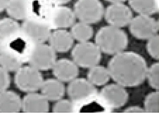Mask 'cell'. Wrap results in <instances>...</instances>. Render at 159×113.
<instances>
[{"mask_svg": "<svg viewBox=\"0 0 159 113\" xmlns=\"http://www.w3.org/2000/svg\"><path fill=\"white\" fill-rule=\"evenodd\" d=\"M147 69L143 56L134 52L125 51L113 55L107 65L111 78L124 87L142 84L146 80Z\"/></svg>", "mask_w": 159, "mask_h": 113, "instance_id": "1", "label": "cell"}, {"mask_svg": "<svg viewBox=\"0 0 159 113\" xmlns=\"http://www.w3.org/2000/svg\"><path fill=\"white\" fill-rule=\"evenodd\" d=\"M95 44L102 52L114 55L127 48L128 35L120 28L107 25L101 27L97 32Z\"/></svg>", "mask_w": 159, "mask_h": 113, "instance_id": "2", "label": "cell"}, {"mask_svg": "<svg viewBox=\"0 0 159 113\" xmlns=\"http://www.w3.org/2000/svg\"><path fill=\"white\" fill-rule=\"evenodd\" d=\"M102 52L96 44L88 41L75 44L71 50V56L78 67L89 69L100 63Z\"/></svg>", "mask_w": 159, "mask_h": 113, "instance_id": "3", "label": "cell"}, {"mask_svg": "<svg viewBox=\"0 0 159 113\" xmlns=\"http://www.w3.org/2000/svg\"><path fill=\"white\" fill-rule=\"evenodd\" d=\"M23 21L20 25V33L26 40L35 44L44 43L48 40L51 29L48 23L31 16Z\"/></svg>", "mask_w": 159, "mask_h": 113, "instance_id": "4", "label": "cell"}, {"mask_svg": "<svg viewBox=\"0 0 159 113\" xmlns=\"http://www.w3.org/2000/svg\"><path fill=\"white\" fill-rule=\"evenodd\" d=\"M44 81L41 71L31 65L22 66L15 74L16 86L25 93L37 92L41 88Z\"/></svg>", "mask_w": 159, "mask_h": 113, "instance_id": "5", "label": "cell"}, {"mask_svg": "<svg viewBox=\"0 0 159 113\" xmlns=\"http://www.w3.org/2000/svg\"><path fill=\"white\" fill-rule=\"evenodd\" d=\"M57 60V52L45 43L34 44L28 55L30 65L40 71L52 69Z\"/></svg>", "mask_w": 159, "mask_h": 113, "instance_id": "6", "label": "cell"}, {"mask_svg": "<svg viewBox=\"0 0 159 113\" xmlns=\"http://www.w3.org/2000/svg\"><path fill=\"white\" fill-rule=\"evenodd\" d=\"M73 11L80 21L91 25L101 21L104 8L100 0H77L74 5Z\"/></svg>", "mask_w": 159, "mask_h": 113, "instance_id": "7", "label": "cell"}, {"mask_svg": "<svg viewBox=\"0 0 159 113\" xmlns=\"http://www.w3.org/2000/svg\"><path fill=\"white\" fill-rule=\"evenodd\" d=\"M129 26L131 35L138 40H147L159 31V21L151 15H138L133 17Z\"/></svg>", "mask_w": 159, "mask_h": 113, "instance_id": "8", "label": "cell"}, {"mask_svg": "<svg viewBox=\"0 0 159 113\" xmlns=\"http://www.w3.org/2000/svg\"><path fill=\"white\" fill-rule=\"evenodd\" d=\"M104 16L109 25L120 28L129 25L133 17L130 8L123 2L108 6L104 10Z\"/></svg>", "mask_w": 159, "mask_h": 113, "instance_id": "9", "label": "cell"}, {"mask_svg": "<svg viewBox=\"0 0 159 113\" xmlns=\"http://www.w3.org/2000/svg\"><path fill=\"white\" fill-rule=\"evenodd\" d=\"M67 93L70 101L80 102L95 97L98 94V90L87 79L77 77L70 82Z\"/></svg>", "mask_w": 159, "mask_h": 113, "instance_id": "10", "label": "cell"}, {"mask_svg": "<svg viewBox=\"0 0 159 113\" xmlns=\"http://www.w3.org/2000/svg\"><path fill=\"white\" fill-rule=\"evenodd\" d=\"M102 101L110 108L118 109L127 103L128 92L124 87L118 84H111L104 86L100 93Z\"/></svg>", "mask_w": 159, "mask_h": 113, "instance_id": "11", "label": "cell"}, {"mask_svg": "<svg viewBox=\"0 0 159 113\" xmlns=\"http://www.w3.org/2000/svg\"><path fill=\"white\" fill-rule=\"evenodd\" d=\"M75 15L71 8L58 5L51 10L48 23L51 29H66L71 27L75 23Z\"/></svg>", "mask_w": 159, "mask_h": 113, "instance_id": "12", "label": "cell"}, {"mask_svg": "<svg viewBox=\"0 0 159 113\" xmlns=\"http://www.w3.org/2000/svg\"><path fill=\"white\" fill-rule=\"evenodd\" d=\"M52 69L56 78L62 82H70L79 75V67L73 60L67 58L57 60Z\"/></svg>", "mask_w": 159, "mask_h": 113, "instance_id": "13", "label": "cell"}, {"mask_svg": "<svg viewBox=\"0 0 159 113\" xmlns=\"http://www.w3.org/2000/svg\"><path fill=\"white\" fill-rule=\"evenodd\" d=\"M49 102L41 93H27L21 100V111L25 113H48Z\"/></svg>", "mask_w": 159, "mask_h": 113, "instance_id": "14", "label": "cell"}, {"mask_svg": "<svg viewBox=\"0 0 159 113\" xmlns=\"http://www.w3.org/2000/svg\"><path fill=\"white\" fill-rule=\"evenodd\" d=\"M49 45L56 52H67L73 47V38L71 33L65 29H57L51 32L48 40Z\"/></svg>", "mask_w": 159, "mask_h": 113, "instance_id": "15", "label": "cell"}, {"mask_svg": "<svg viewBox=\"0 0 159 113\" xmlns=\"http://www.w3.org/2000/svg\"><path fill=\"white\" fill-rule=\"evenodd\" d=\"M40 90L41 94L49 101H57L62 99L66 92L63 82L56 78L44 80Z\"/></svg>", "mask_w": 159, "mask_h": 113, "instance_id": "16", "label": "cell"}, {"mask_svg": "<svg viewBox=\"0 0 159 113\" xmlns=\"http://www.w3.org/2000/svg\"><path fill=\"white\" fill-rule=\"evenodd\" d=\"M6 10L13 19L24 20L30 16L31 3L30 0H8Z\"/></svg>", "mask_w": 159, "mask_h": 113, "instance_id": "17", "label": "cell"}, {"mask_svg": "<svg viewBox=\"0 0 159 113\" xmlns=\"http://www.w3.org/2000/svg\"><path fill=\"white\" fill-rule=\"evenodd\" d=\"M21 100L17 93L12 90L0 92V113H19L21 111Z\"/></svg>", "mask_w": 159, "mask_h": 113, "instance_id": "18", "label": "cell"}, {"mask_svg": "<svg viewBox=\"0 0 159 113\" xmlns=\"http://www.w3.org/2000/svg\"><path fill=\"white\" fill-rule=\"evenodd\" d=\"M20 34V25L11 17L0 19V38L5 40H13Z\"/></svg>", "mask_w": 159, "mask_h": 113, "instance_id": "19", "label": "cell"}, {"mask_svg": "<svg viewBox=\"0 0 159 113\" xmlns=\"http://www.w3.org/2000/svg\"><path fill=\"white\" fill-rule=\"evenodd\" d=\"M23 61L17 52L7 48L0 54V66L9 73L16 72L21 68Z\"/></svg>", "mask_w": 159, "mask_h": 113, "instance_id": "20", "label": "cell"}, {"mask_svg": "<svg viewBox=\"0 0 159 113\" xmlns=\"http://www.w3.org/2000/svg\"><path fill=\"white\" fill-rule=\"evenodd\" d=\"M129 6L139 15H152L159 11L158 0H128Z\"/></svg>", "mask_w": 159, "mask_h": 113, "instance_id": "21", "label": "cell"}, {"mask_svg": "<svg viewBox=\"0 0 159 113\" xmlns=\"http://www.w3.org/2000/svg\"><path fill=\"white\" fill-rule=\"evenodd\" d=\"M87 77V79L95 86L106 85L111 78L107 68L98 65L89 69Z\"/></svg>", "mask_w": 159, "mask_h": 113, "instance_id": "22", "label": "cell"}, {"mask_svg": "<svg viewBox=\"0 0 159 113\" xmlns=\"http://www.w3.org/2000/svg\"><path fill=\"white\" fill-rule=\"evenodd\" d=\"M70 28V32L74 40L79 42L88 41L93 37L94 31L90 24L80 21L75 23Z\"/></svg>", "mask_w": 159, "mask_h": 113, "instance_id": "23", "label": "cell"}, {"mask_svg": "<svg viewBox=\"0 0 159 113\" xmlns=\"http://www.w3.org/2000/svg\"><path fill=\"white\" fill-rule=\"evenodd\" d=\"M144 109L147 113H159V90L147 94L144 101Z\"/></svg>", "mask_w": 159, "mask_h": 113, "instance_id": "24", "label": "cell"}, {"mask_svg": "<svg viewBox=\"0 0 159 113\" xmlns=\"http://www.w3.org/2000/svg\"><path fill=\"white\" fill-rule=\"evenodd\" d=\"M146 78L152 88L156 90L159 89V63L156 62L147 69Z\"/></svg>", "mask_w": 159, "mask_h": 113, "instance_id": "25", "label": "cell"}, {"mask_svg": "<svg viewBox=\"0 0 159 113\" xmlns=\"http://www.w3.org/2000/svg\"><path fill=\"white\" fill-rule=\"evenodd\" d=\"M146 48L148 54L156 60L159 59V36L157 34L147 40Z\"/></svg>", "mask_w": 159, "mask_h": 113, "instance_id": "26", "label": "cell"}, {"mask_svg": "<svg viewBox=\"0 0 159 113\" xmlns=\"http://www.w3.org/2000/svg\"><path fill=\"white\" fill-rule=\"evenodd\" d=\"M52 107L53 113H71L73 111V104L70 100L61 99L56 101Z\"/></svg>", "mask_w": 159, "mask_h": 113, "instance_id": "27", "label": "cell"}, {"mask_svg": "<svg viewBox=\"0 0 159 113\" xmlns=\"http://www.w3.org/2000/svg\"><path fill=\"white\" fill-rule=\"evenodd\" d=\"M11 84L9 73L0 66V92L7 90Z\"/></svg>", "mask_w": 159, "mask_h": 113, "instance_id": "28", "label": "cell"}, {"mask_svg": "<svg viewBox=\"0 0 159 113\" xmlns=\"http://www.w3.org/2000/svg\"><path fill=\"white\" fill-rule=\"evenodd\" d=\"M124 113H145L144 108L140 107V106H130L126 108L123 111Z\"/></svg>", "mask_w": 159, "mask_h": 113, "instance_id": "29", "label": "cell"}, {"mask_svg": "<svg viewBox=\"0 0 159 113\" xmlns=\"http://www.w3.org/2000/svg\"><path fill=\"white\" fill-rule=\"evenodd\" d=\"M8 48L7 42L0 38V54Z\"/></svg>", "mask_w": 159, "mask_h": 113, "instance_id": "30", "label": "cell"}, {"mask_svg": "<svg viewBox=\"0 0 159 113\" xmlns=\"http://www.w3.org/2000/svg\"><path fill=\"white\" fill-rule=\"evenodd\" d=\"M8 0H0V13L6 8Z\"/></svg>", "mask_w": 159, "mask_h": 113, "instance_id": "31", "label": "cell"}, {"mask_svg": "<svg viewBox=\"0 0 159 113\" xmlns=\"http://www.w3.org/2000/svg\"><path fill=\"white\" fill-rule=\"evenodd\" d=\"M51 1L56 4H57L58 5H61L68 3L71 0H51Z\"/></svg>", "mask_w": 159, "mask_h": 113, "instance_id": "32", "label": "cell"}, {"mask_svg": "<svg viewBox=\"0 0 159 113\" xmlns=\"http://www.w3.org/2000/svg\"><path fill=\"white\" fill-rule=\"evenodd\" d=\"M105 1L109 2L111 3H114L124 2L127 0H105Z\"/></svg>", "mask_w": 159, "mask_h": 113, "instance_id": "33", "label": "cell"}]
</instances>
